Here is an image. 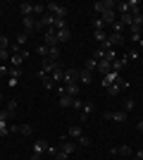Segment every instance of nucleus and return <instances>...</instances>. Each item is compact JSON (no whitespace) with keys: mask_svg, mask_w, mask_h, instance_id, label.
I'll return each instance as SVG.
<instances>
[{"mask_svg":"<svg viewBox=\"0 0 143 160\" xmlns=\"http://www.w3.org/2000/svg\"><path fill=\"white\" fill-rule=\"evenodd\" d=\"M119 79H122V74H119V72H112V69H110V72L102 77V86L107 88V86H112V84H117Z\"/></svg>","mask_w":143,"mask_h":160,"instance_id":"nucleus-8","label":"nucleus"},{"mask_svg":"<svg viewBox=\"0 0 143 160\" xmlns=\"http://www.w3.org/2000/svg\"><path fill=\"white\" fill-rule=\"evenodd\" d=\"M43 43H45L48 48L57 46V36H55V29H45V36H43Z\"/></svg>","mask_w":143,"mask_h":160,"instance_id":"nucleus-11","label":"nucleus"},{"mask_svg":"<svg viewBox=\"0 0 143 160\" xmlns=\"http://www.w3.org/2000/svg\"><path fill=\"white\" fill-rule=\"evenodd\" d=\"M69 160H72V158H69Z\"/></svg>","mask_w":143,"mask_h":160,"instance_id":"nucleus-43","label":"nucleus"},{"mask_svg":"<svg viewBox=\"0 0 143 160\" xmlns=\"http://www.w3.org/2000/svg\"><path fill=\"white\" fill-rule=\"evenodd\" d=\"M72 108H74V110H81V108H83V100L81 98H74V100H72Z\"/></svg>","mask_w":143,"mask_h":160,"instance_id":"nucleus-34","label":"nucleus"},{"mask_svg":"<svg viewBox=\"0 0 143 160\" xmlns=\"http://www.w3.org/2000/svg\"><path fill=\"white\" fill-rule=\"evenodd\" d=\"M126 62H129V55H122V58H117V60L112 62V72H122Z\"/></svg>","mask_w":143,"mask_h":160,"instance_id":"nucleus-17","label":"nucleus"},{"mask_svg":"<svg viewBox=\"0 0 143 160\" xmlns=\"http://www.w3.org/2000/svg\"><path fill=\"white\" fill-rule=\"evenodd\" d=\"M67 136L72 141H79L83 136V129H81V124H72V127H69V132H67Z\"/></svg>","mask_w":143,"mask_h":160,"instance_id":"nucleus-12","label":"nucleus"},{"mask_svg":"<svg viewBox=\"0 0 143 160\" xmlns=\"http://www.w3.org/2000/svg\"><path fill=\"white\" fill-rule=\"evenodd\" d=\"M83 69H88V72H91V74H93V72H95V69H98V60H93V58H91V60H88V62H86V67H83Z\"/></svg>","mask_w":143,"mask_h":160,"instance_id":"nucleus-27","label":"nucleus"},{"mask_svg":"<svg viewBox=\"0 0 143 160\" xmlns=\"http://www.w3.org/2000/svg\"><path fill=\"white\" fill-rule=\"evenodd\" d=\"M26 41H29V33H17V48H21V46H26Z\"/></svg>","mask_w":143,"mask_h":160,"instance_id":"nucleus-24","label":"nucleus"},{"mask_svg":"<svg viewBox=\"0 0 143 160\" xmlns=\"http://www.w3.org/2000/svg\"><path fill=\"white\" fill-rule=\"evenodd\" d=\"M136 129H138V132L143 134V120H141V122H138V124H136Z\"/></svg>","mask_w":143,"mask_h":160,"instance_id":"nucleus-39","label":"nucleus"},{"mask_svg":"<svg viewBox=\"0 0 143 160\" xmlns=\"http://www.w3.org/2000/svg\"><path fill=\"white\" fill-rule=\"evenodd\" d=\"M141 36H143V31H141Z\"/></svg>","mask_w":143,"mask_h":160,"instance_id":"nucleus-42","label":"nucleus"},{"mask_svg":"<svg viewBox=\"0 0 143 160\" xmlns=\"http://www.w3.org/2000/svg\"><path fill=\"white\" fill-rule=\"evenodd\" d=\"M62 77H64V67L57 65V67H55V72L50 74V79H53V84H62Z\"/></svg>","mask_w":143,"mask_h":160,"instance_id":"nucleus-18","label":"nucleus"},{"mask_svg":"<svg viewBox=\"0 0 143 160\" xmlns=\"http://www.w3.org/2000/svg\"><path fill=\"white\" fill-rule=\"evenodd\" d=\"M0 74H2V77H10V67H7V65H0Z\"/></svg>","mask_w":143,"mask_h":160,"instance_id":"nucleus-38","label":"nucleus"},{"mask_svg":"<svg viewBox=\"0 0 143 160\" xmlns=\"http://www.w3.org/2000/svg\"><path fill=\"white\" fill-rule=\"evenodd\" d=\"M21 24H24V33H31L34 31H38V19L36 17H21Z\"/></svg>","mask_w":143,"mask_h":160,"instance_id":"nucleus-5","label":"nucleus"},{"mask_svg":"<svg viewBox=\"0 0 143 160\" xmlns=\"http://www.w3.org/2000/svg\"><path fill=\"white\" fill-rule=\"evenodd\" d=\"M10 50H0V62H5V60H10Z\"/></svg>","mask_w":143,"mask_h":160,"instance_id":"nucleus-37","label":"nucleus"},{"mask_svg":"<svg viewBox=\"0 0 143 160\" xmlns=\"http://www.w3.org/2000/svg\"><path fill=\"white\" fill-rule=\"evenodd\" d=\"M93 38H95V43H98V48H100L102 43L107 41V31H105V29H98V31H93Z\"/></svg>","mask_w":143,"mask_h":160,"instance_id":"nucleus-19","label":"nucleus"},{"mask_svg":"<svg viewBox=\"0 0 143 160\" xmlns=\"http://www.w3.org/2000/svg\"><path fill=\"white\" fill-rule=\"evenodd\" d=\"M131 43L134 46H143V36L141 33H131Z\"/></svg>","mask_w":143,"mask_h":160,"instance_id":"nucleus-29","label":"nucleus"},{"mask_svg":"<svg viewBox=\"0 0 143 160\" xmlns=\"http://www.w3.org/2000/svg\"><path fill=\"white\" fill-rule=\"evenodd\" d=\"M110 29H112V33H124V29H126V27H124L122 22L117 19V22H115V24H112V27H110Z\"/></svg>","mask_w":143,"mask_h":160,"instance_id":"nucleus-26","label":"nucleus"},{"mask_svg":"<svg viewBox=\"0 0 143 160\" xmlns=\"http://www.w3.org/2000/svg\"><path fill=\"white\" fill-rule=\"evenodd\" d=\"M91 112H93V105H91V103H83V108H81V120H86Z\"/></svg>","mask_w":143,"mask_h":160,"instance_id":"nucleus-25","label":"nucleus"},{"mask_svg":"<svg viewBox=\"0 0 143 160\" xmlns=\"http://www.w3.org/2000/svg\"><path fill=\"white\" fill-rule=\"evenodd\" d=\"M98 17L102 19V24H105V27H107V24L112 27V24L117 22V12H115V10H105V12H100Z\"/></svg>","mask_w":143,"mask_h":160,"instance_id":"nucleus-9","label":"nucleus"},{"mask_svg":"<svg viewBox=\"0 0 143 160\" xmlns=\"http://www.w3.org/2000/svg\"><path fill=\"white\" fill-rule=\"evenodd\" d=\"M93 10L98 14L105 12V10H115V0H98V2H93Z\"/></svg>","mask_w":143,"mask_h":160,"instance_id":"nucleus-7","label":"nucleus"},{"mask_svg":"<svg viewBox=\"0 0 143 160\" xmlns=\"http://www.w3.org/2000/svg\"><path fill=\"white\" fill-rule=\"evenodd\" d=\"M107 122H126V112L124 110H115V112H105Z\"/></svg>","mask_w":143,"mask_h":160,"instance_id":"nucleus-10","label":"nucleus"},{"mask_svg":"<svg viewBox=\"0 0 143 160\" xmlns=\"http://www.w3.org/2000/svg\"><path fill=\"white\" fill-rule=\"evenodd\" d=\"M53 158H55V160H69V155H64V153H62V151H60V148H57Z\"/></svg>","mask_w":143,"mask_h":160,"instance_id":"nucleus-35","label":"nucleus"},{"mask_svg":"<svg viewBox=\"0 0 143 160\" xmlns=\"http://www.w3.org/2000/svg\"><path fill=\"white\" fill-rule=\"evenodd\" d=\"M134 108H136V103H134V100H124V108H122V110H124V112H126V115H129L131 112V110H134Z\"/></svg>","mask_w":143,"mask_h":160,"instance_id":"nucleus-28","label":"nucleus"},{"mask_svg":"<svg viewBox=\"0 0 143 160\" xmlns=\"http://www.w3.org/2000/svg\"><path fill=\"white\" fill-rule=\"evenodd\" d=\"M55 36H57V46H60V43H67L72 33H69V29H60V31H55Z\"/></svg>","mask_w":143,"mask_h":160,"instance_id":"nucleus-20","label":"nucleus"},{"mask_svg":"<svg viewBox=\"0 0 143 160\" xmlns=\"http://www.w3.org/2000/svg\"><path fill=\"white\" fill-rule=\"evenodd\" d=\"M76 146H81V148H86V146H91V139H88V136H86V134H83L81 139L76 141Z\"/></svg>","mask_w":143,"mask_h":160,"instance_id":"nucleus-31","label":"nucleus"},{"mask_svg":"<svg viewBox=\"0 0 143 160\" xmlns=\"http://www.w3.org/2000/svg\"><path fill=\"white\" fill-rule=\"evenodd\" d=\"M0 50H10V38L7 36H0Z\"/></svg>","mask_w":143,"mask_h":160,"instance_id":"nucleus-30","label":"nucleus"},{"mask_svg":"<svg viewBox=\"0 0 143 160\" xmlns=\"http://www.w3.org/2000/svg\"><path fill=\"white\" fill-rule=\"evenodd\" d=\"M0 14H2V10H0Z\"/></svg>","mask_w":143,"mask_h":160,"instance_id":"nucleus-41","label":"nucleus"},{"mask_svg":"<svg viewBox=\"0 0 143 160\" xmlns=\"http://www.w3.org/2000/svg\"><path fill=\"white\" fill-rule=\"evenodd\" d=\"M48 58L55 60V62H60V46H53V48H50V50H48Z\"/></svg>","mask_w":143,"mask_h":160,"instance_id":"nucleus-22","label":"nucleus"},{"mask_svg":"<svg viewBox=\"0 0 143 160\" xmlns=\"http://www.w3.org/2000/svg\"><path fill=\"white\" fill-rule=\"evenodd\" d=\"M48 153V143H45V141H43V139H38V141H36V143H34V155H38V158H43V155H45Z\"/></svg>","mask_w":143,"mask_h":160,"instance_id":"nucleus-13","label":"nucleus"},{"mask_svg":"<svg viewBox=\"0 0 143 160\" xmlns=\"http://www.w3.org/2000/svg\"><path fill=\"white\" fill-rule=\"evenodd\" d=\"M41 69H43V72H48V74H53L55 72V67H57V65H60V62H55V60H50V58H43V62H41Z\"/></svg>","mask_w":143,"mask_h":160,"instance_id":"nucleus-16","label":"nucleus"},{"mask_svg":"<svg viewBox=\"0 0 143 160\" xmlns=\"http://www.w3.org/2000/svg\"><path fill=\"white\" fill-rule=\"evenodd\" d=\"M19 14L21 17H34V2H19Z\"/></svg>","mask_w":143,"mask_h":160,"instance_id":"nucleus-14","label":"nucleus"},{"mask_svg":"<svg viewBox=\"0 0 143 160\" xmlns=\"http://www.w3.org/2000/svg\"><path fill=\"white\" fill-rule=\"evenodd\" d=\"M57 148H60L64 155H69V158H72V153H74L79 146H76V141H67V136H62V139H60V146H57Z\"/></svg>","mask_w":143,"mask_h":160,"instance_id":"nucleus-3","label":"nucleus"},{"mask_svg":"<svg viewBox=\"0 0 143 160\" xmlns=\"http://www.w3.org/2000/svg\"><path fill=\"white\" fill-rule=\"evenodd\" d=\"M64 93H67L69 98H79V93H81V86H79V84H67V86H64Z\"/></svg>","mask_w":143,"mask_h":160,"instance_id":"nucleus-15","label":"nucleus"},{"mask_svg":"<svg viewBox=\"0 0 143 160\" xmlns=\"http://www.w3.org/2000/svg\"><path fill=\"white\" fill-rule=\"evenodd\" d=\"M98 29H105V24H102V19L98 17V19L93 22V31H98Z\"/></svg>","mask_w":143,"mask_h":160,"instance_id":"nucleus-36","label":"nucleus"},{"mask_svg":"<svg viewBox=\"0 0 143 160\" xmlns=\"http://www.w3.org/2000/svg\"><path fill=\"white\" fill-rule=\"evenodd\" d=\"M45 10H48V14H53L57 19H67V7L60 5V2H48Z\"/></svg>","mask_w":143,"mask_h":160,"instance_id":"nucleus-1","label":"nucleus"},{"mask_svg":"<svg viewBox=\"0 0 143 160\" xmlns=\"http://www.w3.org/2000/svg\"><path fill=\"white\" fill-rule=\"evenodd\" d=\"M0 100H2V93H0Z\"/></svg>","mask_w":143,"mask_h":160,"instance_id":"nucleus-40","label":"nucleus"},{"mask_svg":"<svg viewBox=\"0 0 143 160\" xmlns=\"http://www.w3.org/2000/svg\"><path fill=\"white\" fill-rule=\"evenodd\" d=\"M48 50H50V48H48L45 43H43V46H38V48H36V53L41 55V58H48Z\"/></svg>","mask_w":143,"mask_h":160,"instance_id":"nucleus-32","label":"nucleus"},{"mask_svg":"<svg viewBox=\"0 0 143 160\" xmlns=\"http://www.w3.org/2000/svg\"><path fill=\"white\" fill-rule=\"evenodd\" d=\"M62 84H79V69H64V77H62Z\"/></svg>","mask_w":143,"mask_h":160,"instance_id":"nucleus-6","label":"nucleus"},{"mask_svg":"<svg viewBox=\"0 0 143 160\" xmlns=\"http://www.w3.org/2000/svg\"><path fill=\"white\" fill-rule=\"evenodd\" d=\"M93 81V74L88 69H79V84H91Z\"/></svg>","mask_w":143,"mask_h":160,"instance_id":"nucleus-21","label":"nucleus"},{"mask_svg":"<svg viewBox=\"0 0 143 160\" xmlns=\"http://www.w3.org/2000/svg\"><path fill=\"white\" fill-rule=\"evenodd\" d=\"M72 100H74V98H69V96L64 93V96H60V103H57V105H60V108H72Z\"/></svg>","mask_w":143,"mask_h":160,"instance_id":"nucleus-23","label":"nucleus"},{"mask_svg":"<svg viewBox=\"0 0 143 160\" xmlns=\"http://www.w3.org/2000/svg\"><path fill=\"white\" fill-rule=\"evenodd\" d=\"M5 110H7V112H10V115H12L14 110H17V100H7V105H5Z\"/></svg>","mask_w":143,"mask_h":160,"instance_id":"nucleus-33","label":"nucleus"},{"mask_svg":"<svg viewBox=\"0 0 143 160\" xmlns=\"http://www.w3.org/2000/svg\"><path fill=\"white\" fill-rule=\"evenodd\" d=\"M19 79H21V67H10V77H7V86H10V88L19 86Z\"/></svg>","mask_w":143,"mask_h":160,"instance_id":"nucleus-4","label":"nucleus"},{"mask_svg":"<svg viewBox=\"0 0 143 160\" xmlns=\"http://www.w3.org/2000/svg\"><path fill=\"white\" fill-rule=\"evenodd\" d=\"M26 58H29V50H24V48H17V46H14L12 55H10V62H12L14 67H21Z\"/></svg>","mask_w":143,"mask_h":160,"instance_id":"nucleus-2","label":"nucleus"}]
</instances>
